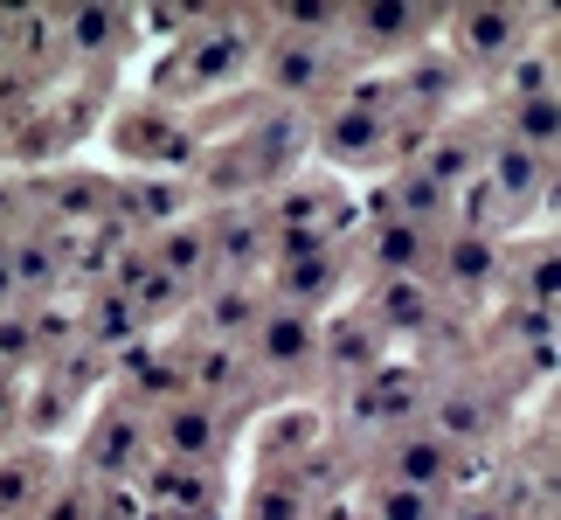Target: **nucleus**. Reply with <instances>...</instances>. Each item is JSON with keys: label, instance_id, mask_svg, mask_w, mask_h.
<instances>
[{"label": "nucleus", "instance_id": "obj_1", "mask_svg": "<svg viewBox=\"0 0 561 520\" xmlns=\"http://www.w3.org/2000/svg\"><path fill=\"white\" fill-rule=\"evenodd\" d=\"M256 42H264V29H256L250 14H202V21H194V35L174 42V63H167V70H153V91H174L167 104L229 91V83L250 77Z\"/></svg>", "mask_w": 561, "mask_h": 520}, {"label": "nucleus", "instance_id": "obj_2", "mask_svg": "<svg viewBox=\"0 0 561 520\" xmlns=\"http://www.w3.org/2000/svg\"><path fill=\"white\" fill-rule=\"evenodd\" d=\"M312 146L333 167H381L388 146H396V91H388V77L354 83V91L312 125Z\"/></svg>", "mask_w": 561, "mask_h": 520}, {"label": "nucleus", "instance_id": "obj_3", "mask_svg": "<svg viewBox=\"0 0 561 520\" xmlns=\"http://www.w3.org/2000/svg\"><path fill=\"white\" fill-rule=\"evenodd\" d=\"M423 403H430L423 368L381 361V368H368L360 382L340 388V423H347L354 438H396V430L423 423Z\"/></svg>", "mask_w": 561, "mask_h": 520}, {"label": "nucleus", "instance_id": "obj_4", "mask_svg": "<svg viewBox=\"0 0 561 520\" xmlns=\"http://www.w3.org/2000/svg\"><path fill=\"white\" fill-rule=\"evenodd\" d=\"M347 285V250L340 244H271V264H264V298L271 306H291L319 319Z\"/></svg>", "mask_w": 561, "mask_h": 520}, {"label": "nucleus", "instance_id": "obj_5", "mask_svg": "<svg viewBox=\"0 0 561 520\" xmlns=\"http://www.w3.org/2000/svg\"><path fill=\"white\" fill-rule=\"evenodd\" d=\"M541 8H450V63L458 70H506L520 49H534V29H541Z\"/></svg>", "mask_w": 561, "mask_h": 520}, {"label": "nucleus", "instance_id": "obj_6", "mask_svg": "<svg viewBox=\"0 0 561 520\" xmlns=\"http://www.w3.org/2000/svg\"><path fill=\"white\" fill-rule=\"evenodd\" d=\"M444 14L430 8H402V0H388V8H340V56H360V63H409L430 49V35H437Z\"/></svg>", "mask_w": 561, "mask_h": 520}, {"label": "nucleus", "instance_id": "obj_7", "mask_svg": "<svg viewBox=\"0 0 561 520\" xmlns=\"http://www.w3.org/2000/svg\"><path fill=\"white\" fill-rule=\"evenodd\" d=\"M256 70L285 112H306L327 91H340V49L333 42H298V35H264L256 42Z\"/></svg>", "mask_w": 561, "mask_h": 520}, {"label": "nucleus", "instance_id": "obj_8", "mask_svg": "<svg viewBox=\"0 0 561 520\" xmlns=\"http://www.w3.org/2000/svg\"><path fill=\"white\" fill-rule=\"evenodd\" d=\"M146 444H153L167 465L222 472V459H229V409H215L202 396H181V403H167V409L146 417Z\"/></svg>", "mask_w": 561, "mask_h": 520}, {"label": "nucleus", "instance_id": "obj_9", "mask_svg": "<svg viewBox=\"0 0 561 520\" xmlns=\"http://www.w3.org/2000/svg\"><path fill=\"white\" fill-rule=\"evenodd\" d=\"M271 244H340V229L354 223V202L333 181H285L277 202L264 208Z\"/></svg>", "mask_w": 561, "mask_h": 520}, {"label": "nucleus", "instance_id": "obj_10", "mask_svg": "<svg viewBox=\"0 0 561 520\" xmlns=\"http://www.w3.org/2000/svg\"><path fill=\"white\" fill-rule=\"evenodd\" d=\"M458 472H465V459H458L444 438H430L423 423H409V430H396V438H381V451H375V479L409 486V493H437V500H450Z\"/></svg>", "mask_w": 561, "mask_h": 520}, {"label": "nucleus", "instance_id": "obj_11", "mask_svg": "<svg viewBox=\"0 0 561 520\" xmlns=\"http://www.w3.org/2000/svg\"><path fill=\"white\" fill-rule=\"evenodd\" d=\"M153 459L146 444V409H133L125 396H112V409L91 423L83 438V479H104V486H133V472Z\"/></svg>", "mask_w": 561, "mask_h": 520}, {"label": "nucleus", "instance_id": "obj_12", "mask_svg": "<svg viewBox=\"0 0 561 520\" xmlns=\"http://www.w3.org/2000/svg\"><path fill=\"white\" fill-rule=\"evenodd\" d=\"M202 223H208V264H215V278H256V285H264V264H271L264 208L222 202L215 215H202Z\"/></svg>", "mask_w": 561, "mask_h": 520}, {"label": "nucleus", "instance_id": "obj_13", "mask_svg": "<svg viewBox=\"0 0 561 520\" xmlns=\"http://www.w3.org/2000/svg\"><path fill=\"white\" fill-rule=\"evenodd\" d=\"M243 354L256 375H312L319 368V319L291 313V306H264L256 334L243 340Z\"/></svg>", "mask_w": 561, "mask_h": 520}, {"label": "nucleus", "instance_id": "obj_14", "mask_svg": "<svg viewBox=\"0 0 561 520\" xmlns=\"http://www.w3.org/2000/svg\"><path fill=\"white\" fill-rule=\"evenodd\" d=\"M181 382H187V396L229 409L236 396H250V388H256V368H250V354L236 340H202V334H194L181 347Z\"/></svg>", "mask_w": 561, "mask_h": 520}, {"label": "nucleus", "instance_id": "obj_15", "mask_svg": "<svg viewBox=\"0 0 561 520\" xmlns=\"http://www.w3.org/2000/svg\"><path fill=\"white\" fill-rule=\"evenodd\" d=\"M423 430H430V438H444V444L465 459L471 444H485V438H492V396H485V388L471 382V375H450V382L430 388V403H423Z\"/></svg>", "mask_w": 561, "mask_h": 520}, {"label": "nucleus", "instance_id": "obj_16", "mask_svg": "<svg viewBox=\"0 0 561 520\" xmlns=\"http://www.w3.org/2000/svg\"><path fill=\"white\" fill-rule=\"evenodd\" d=\"M500 244L492 236H471V229H444L437 236V257H430V285L450 292V298H479L492 292V278H500Z\"/></svg>", "mask_w": 561, "mask_h": 520}, {"label": "nucleus", "instance_id": "obj_17", "mask_svg": "<svg viewBox=\"0 0 561 520\" xmlns=\"http://www.w3.org/2000/svg\"><path fill=\"white\" fill-rule=\"evenodd\" d=\"M264 285L256 278H208L202 292H194V319H202V340H236L243 347L256 334V319H264Z\"/></svg>", "mask_w": 561, "mask_h": 520}, {"label": "nucleus", "instance_id": "obj_18", "mask_svg": "<svg viewBox=\"0 0 561 520\" xmlns=\"http://www.w3.org/2000/svg\"><path fill=\"white\" fill-rule=\"evenodd\" d=\"M118 154H133L139 167H187L202 154V139H194L167 104H139V112L118 125Z\"/></svg>", "mask_w": 561, "mask_h": 520}, {"label": "nucleus", "instance_id": "obj_19", "mask_svg": "<svg viewBox=\"0 0 561 520\" xmlns=\"http://www.w3.org/2000/svg\"><path fill=\"white\" fill-rule=\"evenodd\" d=\"M139 500L153 513H187V520H215V507H222V472L208 465H153L139 486Z\"/></svg>", "mask_w": 561, "mask_h": 520}, {"label": "nucleus", "instance_id": "obj_20", "mask_svg": "<svg viewBox=\"0 0 561 520\" xmlns=\"http://www.w3.org/2000/svg\"><path fill=\"white\" fill-rule=\"evenodd\" d=\"M319 368L347 388L360 382L368 368H381V327L368 313H340V319H319Z\"/></svg>", "mask_w": 561, "mask_h": 520}, {"label": "nucleus", "instance_id": "obj_21", "mask_svg": "<svg viewBox=\"0 0 561 520\" xmlns=\"http://www.w3.org/2000/svg\"><path fill=\"white\" fill-rule=\"evenodd\" d=\"M360 313L381 327V340L388 334H430V327H437V313H444V298H437L430 278H375V298Z\"/></svg>", "mask_w": 561, "mask_h": 520}, {"label": "nucleus", "instance_id": "obj_22", "mask_svg": "<svg viewBox=\"0 0 561 520\" xmlns=\"http://www.w3.org/2000/svg\"><path fill=\"white\" fill-rule=\"evenodd\" d=\"M139 340H146V319L125 306L112 285H98L91 298H83V313H77V347H83V354L118 361L125 347H139Z\"/></svg>", "mask_w": 561, "mask_h": 520}, {"label": "nucleus", "instance_id": "obj_23", "mask_svg": "<svg viewBox=\"0 0 561 520\" xmlns=\"http://www.w3.org/2000/svg\"><path fill=\"white\" fill-rule=\"evenodd\" d=\"M430 257H437V229H416V223H402V215H375L368 223L375 278H430Z\"/></svg>", "mask_w": 561, "mask_h": 520}, {"label": "nucleus", "instance_id": "obj_24", "mask_svg": "<svg viewBox=\"0 0 561 520\" xmlns=\"http://www.w3.org/2000/svg\"><path fill=\"white\" fill-rule=\"evenodd\" d=\"M146 257H153V264H160L167 278H174V285H181L187 298H194V292H202L208 278H215V264H208V223H202V215H187V223L160 229Z\"/></svg>", "mask_w": 561, "mask_h": 520}, {"label": "nucleus", "instance_id": "obj_25", "mask_svg": "<svg viewBox=\"0 0 561 520\" xmlns=\"http://www.w3.org/2000/svg\"><path fill=\"white\" fill-rule=\"evenodd\" d=\"M56 493V459L49 451H8L0 459V520H28L42 500Z\"/></svg>", "mask_w": 561, "mask_h": 520}, {"label": "nucleus", "instance_id": "obj_26", "mask_svg": "<svg viewBox=\"0 0 561 520\" xmlns=\"http://www.w3.org/2000/svg\"><path fill=\"white\" fill-rule=\"evenodd\" d=\"M112 292H118L125 306H133V313L146 319V327H153L160 313L187 306V292H181V285H174V278H167V271H160L146 250H125V264H118V278H112Z\"/></svg>", "mask_w": 561, "mask_h": 520}, {"label": "nucleus", "instance_id": "obj_27", "mask_svg": "<svg viewBox=\"0 0 561 520\" xmlns=\"http://www.w3.org/2000/svg\"><path fill=\"white\" fill-rule=\"evenodd\" d=\"M319 444H327V417L285 409V417L264 430V472H306L319 459Z\"/></svg>", "mask_w": 561, "mask_h": 520}, {"label": "nucleus", "instance_id": "obj_28", "mask_svg": "<svg viewBox=\"0 0 561 520\" xmlns=\"http://www.w3.org/2000/svg\"><path fill=\"white\" fill-rule=\"evenodd\" d=\"M112 215H133L139 229H174V223H187V188L181 181H125V188H112Z\"/></svg>", "mask_w": 561, "mask_h": 520}, {"label": "nucleus", "instance_id": "obj_29", "mask_svg": "<svg viewBox=\"0 0 561 520\" xmlns=\"http://www.w3.org/2000/svg\"><path fill=\"white\" fill-rule=\"evenodd\" d=\"M479 160H485V139H479V133H465V125H450V133H437V139L423 146V160H416V167L450 194V202H458V188L471 181V173H479Z\"/></svg>", "mask_w": 561, "mask_h": 520}, {"label": "nucleus", "instance_id": "obj_30", "mask_svg": "<svg viewBox=\"0 0 561 520\" xmlns=\"http://www.w3.org/2000/svg\"><path fill=\"white\" fill-rule=\"evenodd\" d=\"M112 188L104 173H49V188H42V202H49L56 223H104L112 215Z\"/></svg>", "mask_w": 561, "mask_h": 520}, {"label": "nucleus", "instance_id": "obj_31", "mask_svg": "<svg viewBox=\"0 0 561 520\" xmlns=\"http://www.w3.org/2000/svg\"><path fill=\"white\" fill-rule=\"evenodd\" d=\"M8 278H14V292H56V278H62V244L56 236H14L8 244Z\"/></svg>", "mask_w": 561, "mask_h": 520}, {"label": "nucleus", "instance_id": "obj_32", "mask_svg": "<svg viewBox=\"0 0 561 520\" xmlns=\"http://www.w3.org/2000/svg\"><path fill=\"white\" fill-rule=\"evenodd\" d=\"M554 285H561V271H554V236H548V244H527L520 257H513V298H520V306L554 313Z\"/></svg>", "mask_w": 561, "mask_h": 520}, {"label": "nucleus", "instance_id": "obj_33", "mask_svg": "<svg viewBox=\"0 0 561 520\" xmlns=\"http://www.w3.org/2000/svg\"><path fill=\"white\" fill-rule=\"evenodd\" d=\"M125 21H133V14H118V8H77V14H62L56 29L70 35L83 56H118V42H125Z\"/></svg>", "mask_w": 561, "mask_h": 520}, {"label": "nucleus", "instance_id": "obj_34", "mask_svg": "<svg viewBox=\"0 0 561 520\" xmlns=\"http://www.w3.org/2000/svg\"><path fill=\"white\" fill-rule=\"evenodd\" d=\"M250 520H312L306 479H298V472H264L256 493H250Z\"/></svg>", "mask_w": 561, "mask_h": 520}, {"label": "nucleus", "instance_id": "obj_35", "mask_svg": "<svg viewBox=\"0 0 561 520\" xmlns=\"http://www.w3.org/2000/svg\"><path fill=\"white\" fill-rule=\"evenodd\" d=\"M437 513H444L437 493H409V486H388V479L368 486V520H437Z\"/></svg>", "mask_w": 561, "mask_h": 520}, {"label": "nucleus", "instance_id": "obj_36", "mask_svg": "<svg viewBox=\"0 0 561 520\" xmlns=\"http://www.w3.org/2000/svg\"><path fill=\"white\" fill-rule=\"evenodd\" d=\"M500 340H506V347H548V340H554V313H541V306H513Z\"/></svg>", "mask_w": 561, "mask_h": 520}, {"label": "nucleus", "instance_id": "obj_37", "mask_svg": "<svg viewBox=\"0 0 561 520\" xmlns=\"http://www.w3.org/2000/svg\"><path fill=\"white\" fill-rule=\"evenodd\" d=\"M35 354V334H28V313H8L0 306V375H14L21 361Z\"/></svg>", "mask_w": 561, "mask_h": 520}, {"label": "nucleus", "instance_id": "obj_38", "mask_svg": "<svg viewBox=\"0 0 561 520\" xmlns=\"http://www.w3.org/2000/svg\"><path fill=\"white\" fill-rule=\"evenodd\" d=\"M35 520H91V500H83V486H62L35 507Z\"/></svg>", "mask_w": 561, "mask_h": 520}, {"label": "nucleus", "instance_id": "obj_39", "mask_svg": "<svg viewBox=\"0 0 561 520\" xmlns=\"http://www.w3.org/2000/svg\"><path fill=\"white\" fill-rule=\"evenodd\" d=\"M437 520H506V507H492V500H444Z\"/></svg>", "mask_w": 561, "mask_h": 520}, {"label": "nucleus", "instance_id": "obj_40", "mask_svg": "<svg viewBox=\"0 0 561 520\" xmlns=\"http://www.w3.org/2000/svg\"><path fill=\"white\" fill-rule=\"evenodd\" d=\"M21 423V396H14V375H0V438Z\"/></svg>", "mask_w": 561, "mask_h": 520}, {"label": "nucleus", "instance_id": "obj_41", "mask_svg": "<svg viewBox=\"0 0 561 520\" xmlns=\"http://www.w3.org/2000/svg\"><path fill=\"white\" fill-rule=\"evenodd\" d=\"M0 298H14V278H8V244H0Z\"/></svg>", "mask_w": 561, "mask_h": 520}, {"label": "nucleus", "instance_id": "obj_42", "mask_svg": "<svg viewBox=\"0 0 561 520\" xmlns=\"http://www.w3.org/2000/svg\"><path fill=\"white\" fill-rule=\"evenodd\" d=\"M333 520H354V513H333Z\"/></svg>", "mask_w": 561, "mask_h": 520}]
</instances>
